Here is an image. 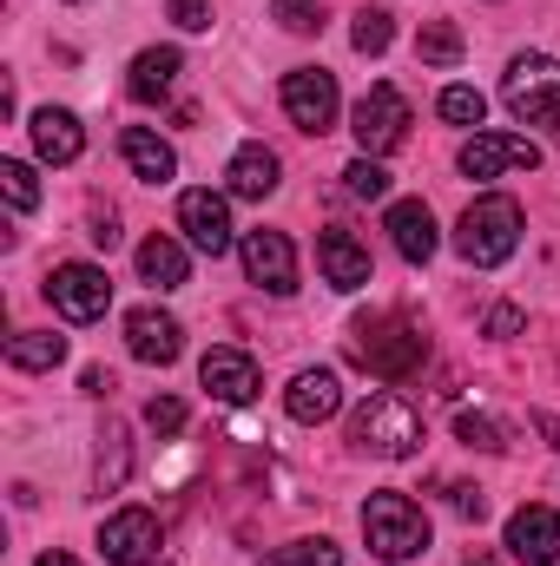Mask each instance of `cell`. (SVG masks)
<instances>
[{"instance_id": "obj_1", "label": "cell", "mask_w": 560, "mask_h": 566, "mask_svg": "<svg viewBox=\"0 0 560 566\" xmlns=\"http://www.w3.org/2000/svg\"><path fill=\"white\" fill-rule=\"evenodd\" d=\"M350 356L376 376V382H403L428 363V336H422L409 316L383 310V316H356L350 323Z\"/></svg>"}, {"instance_id": "obj_2", "label": "cell", "mask_w": 560, "mask_h": 566, "mask_svg": "<svg viewBox=\"0 0 560 566\" xmlns=\"http://www.w3.org/2000/svg\"><path fill=\"white\" fill-rule=\"evenodd\" d=\"M363 541H370L376 560L403 566V560H416V554H428V514L403 488H376L363 501Z\"/></svg>"}, {"instance_id": "obj_3", "label": "cell", "mask_w": 560, "mask_h": 566, "mask_svg": "<svg viewBox=\"0 0 560 566\" xmlns=\"http://www.w3.org/2000/svg\"><path fill=\"white\" fill-rule=\"evenodd\" d=\"M515 244H521V205H515L508 191L475 198V205L462 211V224H455V251H462L475 271L508 264V258H515Z\"/></svg>"}, {"instance_id": "obj_4", "label": "cell", "mask_w": 560, "mask_h": 566, "mask_svg": "<svg viewBox=\"0 0 560 566\" xmlns=\"http://www.w3.org/2000/svg\"><path fill=\"white\" fill-rule=\"evenodd\" d=\"M350 441H356L363 454H376V461H409L422 448V416L403 396H370V402H356V416H350Z\"/></svg>"}, {"instance_id": "obj_5", "label": "cell", "mask_w": 560, "mask_h": 566, "mask_svg": "<svg viewBox=\"0 0 560 566\" xmlns=\"http://www.w3.org/2000/svg\"><path fill=\"white\" fill-rule=\"evenodd\" d=\"M501 99L521 126H560V60L554 53H515L501 73Z\"/></svg>"}, {"instance_id": "obj_6", "label": "cell", "mask_w": 560, "mask_h": 566, "mask_svg": "<svg viewBox=\"0 0 560 566\" xmlns=\"http://www.w3.org/2000/svg\"><path fill=\"white\" fill-rule=\"evenodd\" d=\"M336 73H323V66H290L283 73V119L297 126V133H310V139H323L330 126H336Z\"/></svg>"}, {"instance_id": "obj_7", "label": "cell", "mask_w": 560, "mask_h": 566, "mask_svg": "<svg viewBox=\"0 0 560 566\" xmlns=\"http://www.w3.org/2000/svg\"><path fill=\"white\" fill-rule=\"evenodd\" d=\"M350 133L363 145V158L396 151V145L409 139V99H403L396 86H370V93L356 99V113H350Z\"/></svg>"}, {"instance_id": "obj_8", "label": "cell", "mask_w": 560, "mask_h": 566, "mask_svg": "<svg viewBox=\"0 0 560 566\" xmlns=\"http://www.w3.org/2000/svg\"><path fill=\"white\" fill-rule=\"evenodd\" d=\"M46 303H53L66 323H100L106 303H113V283H106L100 264H60V271L46 277Z\"/></svg>"}, {"instance_id": "obj_9", "label": "cell", "mask_w": 560, "mask_h": 566, "mask_svg": "<svg viewBox=\"0 0 560 566\" xmlns=\"http://www.w3.org/2000/svg\"><path fill=\"white\" fill-rule=\"evenodd\" d=\"M238 258H245V277L258 283V290H271V296L297 290V251H290L283 231H245Z\"/></svg>"}, {"instance_id": "obj_10", "label": "cell", "mask_w": 560, "mask_h": 566, "mask_svg": "<svg viewBox=\"0 0 560 566\" xmlns=\"http://www.w3.org/2000/svg\"><path fill=\"white\" fill-rule=\"evenodd\" d=\"M178 231L191 238V251H205V258H225L238 238H231V205L218 198V191H185L178 198Z\"/></svg>"}, {"instance_id": "obj_11", "label": "cell", "mask_w": 560, "mask_h": 566, "mask_svg": "<svg viewBox=\"0 0 560 566\" xmlns=\"http://www.w3.org/2000/svg\"><path fill=\"white\" fill-rule=\"evenodd\" d=\"M508 554L521 566H560V514L554 507H541V501L515 507L508 514Z\"/></svg>"}, {"instance_id": "obj_12", "label": "cell", "mask_w": 560, "mask_h": 566, "mask_svg": "<svg viewBox=\"0 0 560 566\" xmlns=\"http://www.w3.org/2000/svg\"><path fill=\"white\" fill-rule=\"evenodd\" d=\"M541 165V145L515 139V133H475L462 145V171L468 178H501V171H535Z\"/></svg>"}, {"instance_id": "obj_13", "label": "cell", "mask_w": 560, "mask_h": 566, "mask_svg": "<svg viewBox=\"0 0 560 566\" xmlns=\"http://www.w3.org/2000/svg\"><path fill=\"white\" fill-rule=\"evenodd\" d=\"M100 554L113 566H145L158 554V521L145 514V507H120V514H106L100 521Z\"/></svg>"}, {"instance_id": "obj_14", "label": "cell", "mask_w": 560, "mask_h": 566, "mask_svg": "<svg viewBox=\"0 0 560 566\" xmlns=\"http://www.w3.org/2000/svg\"><path fill=\"white\" fill-rule=\"evenodd\" d=\"M126 349L139 356V363H152V369H172L178 363V349H185V329H178V316L172 310H133L126 316Z\"/></svg>"}, {"instance_id": "obj_15", "label": "cell", "mask_w": 560, "mask_h": 566, "mask_svg": "<svg viewBox=\"0 0 560 566\" xmlns=\"http://www.w3.org/2000/svg\"><path fill=\"white\" fill-rule=\"evenodd\" d=\"M198 382H205L218 402H231V409H245V402L265 389V376H258V363H251L245 349H205V363H198Z\"/></svg>"}, {"instance_id": "obj_16", "label": "cell", "mask_w": 560, "mask_h": 566, "mask_svg": "<svg viewBox=\"0 0 560 566\" xmlns=\"http://www.w3.org/2000/svg\"><path fill=\"white\" fill-rule=\"evenodd\" d=\"M383 231H390V244H396V258L403 264H428L435 258V211L422 205V198H403V205H390V218H383Z\"/></svg>"}, {"instance_id": "obj_17", "label": "cell", "mask_w": 560, "mask_h": 566, "mask_svg": "<svg viewBox=\"0 0 560 566\" xmlns=\"http://www.w3.org/2000/svg\"><path fill=\"white\" fill-rule=\"evenodd\" d=\"M317 271H323V283L330 290H363L370 283V244H356L350 231H323L317 238Z\"/></svg>"}, {"instance_id": "obj_18", "label": "cell", "mask_w": 560, "mask_h": 566, "mask_svg": "<svg viewBox=\"0 0 560 566\" xmlns=\"http://www.w3.org/2000/svg\"><path fill=\"white\" fill-rule=\"evenodd\" d=\"M283 409H290V422H303V428L330 422V416L343 409V382H336V369H303V376L283 389Z\"/></svg>"}, {"instance_id": "obj_19", "label": "cell", "mask_w": 560, "mask_h": 566, "mask_svg": "<svg viewBox=\"0 0 560 566\" xmlns=\"http://www.w3.org/2000/svg\"><path fill=\"white\" fill-rule=\"evenodd\" d=\"M225 178H231V198H251V205H265V198H271V191H278V178H283V165H278V151H271V145H238V151H231V171H225Z\"/></svg>"}, {"instance_id": "obj_20", "label": "cell", "mask_w": 560, "mask_h": 566, "mask_svg": "<svg viewBox=\"0 0 560 566\" xmlns=\"http://www.w3.org/2000/svg\"><path fill=\"white\" fill-rule=\"evenodd\" d=\"M178 73H185V53H178V46H145L139 60H133V73H126V93H133L139 106H158V99L178 86Z\"/></svg>"}, {"instance_id": "obj_21", "label": "cell", "mask_w": 560, "mask_h": 566, "mask_svg": "<svg viewBox=\"0 0 560 566\" xmlns=\"http://www.w3.org/2000/svg\"><path fill=\"white\" fill-rule=\"evenodd\" d=\"M33 151H40L46 165H73V158L86 151L80 119H73L66 106H40V113H33Z\"/></svg>"}, {"instance_id": "obj_22", "label": "cell", "mask_w": 560, "mask_h": 566, "mask_svg": "<svg viewBox=\"0 0 560 566\" xmlns=\"http://www.w3.org/2000/svg\"><path fill=\"white\" fill-rule=\"evenodd\" d=\"M120 151H126L133 178H145V185H172V178H178V151L158 139L152 126H126V133H120Z\"/></svg>"}, {"instance_id": "obj_23", "label": "cell", "mask_w": 560, "mask_h": 566, "mask_svg": "<svg viewBox=\"0 0 560 566\" xmlns=\"http://www.w3.org/2000/svg\"><path fill=\"white\" fill-rule=\"evenodd\" d=\"M139 277L152 283V290H178V283L191 277L185 244H178V238H145L139 244Z\"/></svg>"}, {"instance_id": "obj_24", "label": "cell", "mask_w": 560, "mask_h": 566, "mask_svg": "<svg viewBox=\"0 0 560 566\" xmlns=\"http://www.w3.org/2000/svg\"><path fill=\"white\" fill-rule=\"evenodd\" d=\"M7 363L27 369V376H46V369L66 363V336H53V329H20V336H7Z\"/></svg>"}, {"instance_id": "obj_25", "label": "cell", "mask_w": 560, "mask_h": 566, "mask_svg": "<svg viewBox=\"0 0 560 566\" xmlns=\"http://www.w3.org/2000/svg\"><path fill=\"white\" fill-rule=\"evenodd\" d=\"M126 474H133V434L120 422L100 428V461H93V488L100 494H120L126 488Z\"/></svg>"}, {"instance_id": "obj_26", "label": "cell", "mask_w": 560, "mask_h": 566, "mask_svg": "<svg viewBox=\"0 0 560 566\" xmlns=\"http://www.w3.org/2000/svg\"><path fill=\"white\" fill-rule=\"evenodd\" d=\"M462 53H468V40H462L455 20H428V27L416 33V60L422 66H462Z\"/></svg>"}, {"instance_id": "obj_27", "label": "cell", "mask_w": 560, "mask_h": 566, "mask_svg": "<svg viewBox=\"0 0 560 566\" xmlns=\"http://www.w3.org/2000/svg\"><path fill=\"white\" fill-rule=\"evenodd\" d=\"M390 40H396V20H390L383 7H356V27H350V46H356L363 60H376V53H390Z\"/></svg>"}, {"instance_id": "obj_28", "label": "cell", "mask_w": 560, "mask_h": 566, "mask_svg": "<svg viewBox=\"0 0 560 566\" xmlns=\"http://www.w3.org/2000/svg\"><path fill=\"white\" fill-rule=\"evenodd\" d=\"M455 434H462L468 448H481V454H501V448H508V428L495 422V416H481V409H462V416H455Z\"/></svg>"}, {"instance_id": "obj_29", "label": "cell", "mask_w": 560, "mask_h": 566, "mask_svg": "<svg viewBox=\"0 0 560 566\" xmlns=\"http://www.w3.org/2000/svg\"><path fill=\"white\" fill-rule=\"evenodd\" d=\"M435 113H442L448 126H481V119H488V99H481L475 86H448V93L435 99Z\"/></svg>"}, {"instance_id": "obj_30", "label": "cell", "mask_w": 560, "mask_h": 566, "mask_svg": "<svg viewBox=\"0 0 560 566\" xmlns=\"http://www.w3.org/2000/svg\"><path fill=\"white\" fill-rule=\"evenodd\" d=\"M0 191H7V205H13V211H33V205H40V178H33V165L0 158Z\"/></svg>"}, {"instance_id": "obj_31", "label": "cell", "mask_w": 560, "mask_h": 566, "mask_svg": "<svg viewBox=\"0 0 560 566\" xmlns=\"http://www.w3.org/2000/svg\"><path fill=\"white\" fill-rule=\"evenodd\" d=\"M271 566H343V547L323 541V534H317V541H290V547L271 554Z\"/></svg>"}, {"instance_id": "obj_32", "label": "cell", "mask_w": 560, "mask_h": 566, "mask_svg": "<svg viewBox=\"0 0 560 566\" xmlns=\"http://www.w3.org/2000/svg\"><path fill=\"white\" fill-rule=\"evenodd\" d=\"M343 191H350V198H383V191H390V171H383L376 158H350V165H343Z\"/></svg>"}, {"instance_id": "obj_33", "label": "cell", "mask_w": 560, "mask_h": 566, "mask_svg": "<svg viewBox=\"0 0 560 566\" xmlns=\"http://www.w3.org/2000/svg\"><path fill=\"white\" fill-rule=\"evenodd\" d=\"M271 13L290 33H323V0H271Z\"/></svg>"}, {"instance_id": "obj_34", "label": "cell", "mask_w": 560, "mask_h": 566, "mask_svg": "<svg viewBox=\"0 0 560 566\" xmlns=\"http://www.w3.org/2000/svg\"><path fill=\"white\" fill-rule=\"evenodd\" d=\"M145 428H152V434H178V428H185V402H178V396H152V402H145Z\"/></svg>"}, {"instance_id": "obj_35", "label": "cell", "mask_w": 560, "mask_h": 566, "mask_svg": "<svg viewBox=\"0 0 560 566\" xmlns=\"http://www.w3.org/2000/svg\"><path fill=\"white\" fill-rule=\"evenodd\" d=\"M172 20H178L185 33H205V27H211V7H205V0H172Z\"/></svg>"}, {"instance_id": "obj_36", "label": "cell", "mask_w": 560, "mask_h": 566, "mask_svg": "<svg viewBox=\"0 0 560 566\" xmlns=\"http://www.w3.org/2000/svg\"><path fill=\"white\" fill-rule=\"evenodd\" d=\"M448 501H455V514H462V521H481V514H488L481 488H448Z\"/></svg>"}, {"instance_id": "obj_37", "label": "cell", "mask_w": 560, "mask_h": 566, "mask_svg": "<svg viewBox=\"0 0 560 566\" xmlns=\"http://www.w3.org/2000/svg\"><path fill=\"white\" fill-rule=\"evenodd\" d=\"M515 329H521V310L515 303H495L488 310V336H515Z\"/></svg>"}, {"instance_id": "obj_38", "label": "cell", "mask_w": 560, "mask_h": 566, "mask_svg": "<svg viewBox=\"0 0 560 566\" xmlns=\"http://www.w3.org/2000/svg\"><path fill=\"white\" fill-rule=\"evenodd\" d=\"M80 389H86V396H113L120 382H113V369H86V376H80Z\"/></svg>"}, {"instance_id": "obj_39", "label": "cell", "mask_w": 560, "mask_h": 566, "mask_svg": "<svg viewBox=\"0 0 560 566\" xmlns=\"http://www.w3.org/2000/svg\"><path fill=\"white\" fill-rule=\"evenodd\" d=\"M86 238H93L100 251H113V244H120V231H113V211H106V218H93V231H86Z\"/></svg>"}, {"instance_id": "obj_40", "label": "cell", "mask_w": 560, "mask_h": 566, "mask_svg": "<svg viewBox=\"0 0 560 566\" xmlns=\"http://www.w3.org/2000/svg\"><path fill=\"white\" fill-rule=\"evenodd\" d=\"M535 428L548 434V448H560V416H554V409H541V416H535Z\"/></svg>"}, {"instance_id": "obj_41", "label": "cell", "mask_w": 560, "mask_h": 566, "mask_svg": "<svg viewBox=\"0 0 560 566\" xmlns=\"http://www.w3.org/2000/svg\"><path fill=\"white\" fill-rule=\"evenodd\" d=\"M33 566H80V560H73V554H60V547H53V554H40V560H33Z\"/></svg>"}, {"instance_id": "obj_42", "label": "cell", "mask_w": 560, "mask_h": 566, "mask_svg": "<svg viewBox=\"0 0 560 566\" xmlns=\"http://www.w3.org/2000/svg\"><path fill=\"white\" fill-rule=\"evenodd\" d=\"M468 566H495V560H481V554H475V560H468Z\"/></svg>"}]
</instances>
